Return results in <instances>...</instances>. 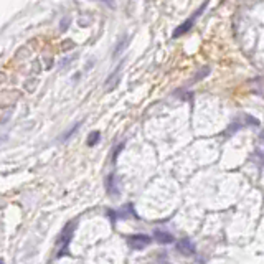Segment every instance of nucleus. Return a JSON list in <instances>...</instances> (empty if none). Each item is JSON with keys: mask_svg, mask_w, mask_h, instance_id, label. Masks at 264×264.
Segmentation results:
<instances>
[{"mask_svg": "<svg viewBox=\"0 0 264 264\" xmlns=\"http://www.w3.org/2000/svg\"><path fill=\"white\" fill-rule=\"evenodd\" d=\"M76 223H78V221H70V223H68L66 226H65V229H63V231H61L60 239H58L56 258H61V256H65V254H66L68 246H70V243H71V238H73V234H75Z\"/></svg>", "mask_w": 264, "mask_h": 264, "instance_id": "1", "label": "nucleus"}, {"mask_svg": "<svg viewBox=\"0 0 264 264\" xmlns=\"http://www.w3.org/2000/svg\"><path fill=\"white\" fill-rule=\"evenodd\" d=\"M207 5H208V0H207V2H203V5L200 7L198 10L195 12L192 17H190V18H187V20H185V22L182 23V25L178 27V28H175V32H174V35H172V37H174V38H178V37L185 35V33H187V32H190V28L193 27L195 20H197V18H198L200 15H202V13H203V10H205V8H207Z\"/></svg>", "mask_w": 264, "mask_h": 264, "instance_id": "2", "label": "nucleus"}, {"mask_svg": "<svg viewBox=\"0 0 264 264\" xmlns=\"http://www.w3.org/2000/svg\"><path fill=\"white\" fill-rule=\"evenodd\" d=\"M150 241H152V238L147 236V234H132V236L127 238V244L134 251H140V249L147 248Z\"/></svg>", "mask_w": 264, "mask_h": 264, "instance_id": "3", "label": "nucleus"}, {"mask_svg": "<svg viewBox=\"0 0 264 264\" xmlns=\"http://www.w3.org/2000/svg\"><path fill=\"white\" fill-rule=\"evenodd\" d=\"M154 238L157 239L160 244H172L175 241L172 234L167 233V231H162V229H155V231H154Z\"/></svg>", "mask_w": 264, "mask_h": 264, "instance_id": "4", "label": "nucleus"}, {"mask_svg": "<svg viewBox=\"0 0 264 264\" xmlns=\"http://www.w3.org/2000/svg\"><path fill=\"white\" fill-rule=\"evenodd\" d=\"M177 249L182 254H187V256H190V254H193L195 253V246H193V243L190 241V239H182V241H178L177 243Z\"/></svg>", "mask_w": 264, "mask_h": 264, "instance_id": "5", "label": "nucleus"}, {"mask_svg": "<svg viewBox=\"0 0 264 264\" xmlns=\"http://www.w3.org/2000/svg\"><path fill=\"white\" fill-rule=\"evenodd\" d=\"M106 188H107V192H109L111 195H119V190H117L116 187V178H114V175H109L107 177V182H106Z\"/></svg>", "mask_w": 264, "mask_h": 264, "instance_id": "6", "label": "nucleus"}, {"mask_svg": "<svg viewBox=\"0 0 264 264\" xmlns=\"http://www.w3.org/2000/svg\"><path fill=\"white\" fill-rule=\"evenodd\" d=\"M99 139H101V132H97V131L91 132L89 137H88V145H89V147H94V145L99 142Z\"/></svg>", "mask_w": 264, "mask_h": 264, "instance_id": "7", "label": "nucleus"}, {"mask_svg": "<svg viewBox=\"0 0 264 264\" xmlns=\"http://www.w3.org/2000/svg\"><path fill=\"white\" fill-rule=\"evenodd\" d=\"M80 126H81V122H78V124H76L75 127H71V129H70V131H68V132H66V134H65V135H63V137H61V139H63V140H66V139H68V137H70V135L73 134V132H76L78 129H80Z\"/></svg>", "mask_w": 264, "mask_h": 264, "instance_id": "8", "label": "nucleus"}, {"mask_svg": "<svg viewBox=\"0 0 264 264\" xmlns=\"http://www.w3.org/2000/svg\"><path fill=\"white\" fill-rule=\"evenodd\" d=\"M208 73H210V70H208V68H205V70H203L202 73H198V75H197V78H195L193 81H198V80H202V78H203V76H207Z\"/></svg>", "mask_w": 264, "mask_h": 264, "instance_id": "9", "label": "nucleus"}, {"mask_svg": "<svg viewBox=\"0 0 264 264\" xmlns=\"http://www.w3.org/2000/svg\"><path fill=\"white\" fill-rule=\"evenodd\" d=\"M96 2H102V3H106L107 7H114V0H96Z\"/></svg>", "mask_w": 264, "mask_h": 264, "instance_id": "10", "label": "nucleus"}, {"mask_svg": "<svg viewBox=\"0 0 264 264\" xmlns=\"http://www.w3.org/2000/svg\"><path fill=\"white\" fill-rule=\"evenodd\" d=\"M261 140H264V134H261Z\"/></svg>", "mask_w": 264, "mask_h": 264, "instance_id": "11", "label": "nucleus"}]
</instances>
